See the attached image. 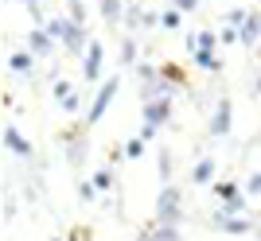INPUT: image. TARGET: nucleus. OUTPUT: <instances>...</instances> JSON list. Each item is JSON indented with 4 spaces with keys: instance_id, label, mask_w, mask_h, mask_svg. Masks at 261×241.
<instances>
[{
    "instance_id": "nucleus-1",
    "label": "nucleus",
    "mask_w": 261,
    "mask_h": 241,
    "mask_svg": "<svg viewBox=\"0 0 261 241\" xmlns=\"http://www.w3.org/2000/svg\"><path fill=\"white\" fill-rule=\"evenodd\" d=\"M179 218H184V191L175 183H164V191L156 195V218L160 226H179Z\"/></svg>"
},
{
    "instance_id": "nucleus-2",
    "label": "nucleus",
    "mask_w": 261,
    "mask_h": 241,
    "mask_svg": "<svg viewBox=\"0 0 261 241\" xmlns=\"http://www.w3.org/2000/svg\"><path fill=\"white\" fill-rule=\"evenodd\" d=\"M172 117V98H156V101H144V125H141V136L152 140L156 129H164Z\"/></svg>"
},
{
    "instance_id": "nucleus-3",
    "label": "nucleus",
    "mask_w": 261,
    "mask_h": 241,
    "mask_svg": "<svg viewBox=\"0 0 261 241\" xmlns=\"http://www.w3.org/2000/svg\"><path fill=\"white\" fill-rule=\"evenodd\" d=\"M117 89H121V74H113V78H106V82H101V89L94 94V101H90L86 125H98V120L106 117V109L113 105V98H117Z\"/></svg>"
},
{
    "instance_id": "nucleus-4",
    "label": "nucleus",
    "mask_w": 261,
    "mask_h": 241,
    "mask_svg": "<svg viewBox=\"0 0 261 241\" xmlns=\"http://www.w3.org/2000/svg\"><path fill=\"white\" fill-rule=\"evenodd\" d=\"M23 47H28V51H32L35 58H51V55H55V47H59V43H55V39L43 32V27H32V32L23 35Z\"/></svg>"
},
{
    "instance_id": "nucleus-5",
    "label": "nucleus",
    "mask_w": 261,
    "mask_h": 241,
    "mask_svg": "<svg viewBox=\"0 0 261 241\" xmlns=\"http://www.w3.org/2000/svg\"><path fill=\"white\" fill-rule=\"evenodd\" d=\"M101 63H106V55H101V39H90L86 58H82V78H86V82H98V78H101Z\"/></svg>"
},
{
    "instance_id": "nucleus-6",
    "label": "nucleus",
    "mask_w": 261,
    "mask_h": 241,
    "mask_svg": "<svg viewBox=\"0 0 261 241\" xmlns=\"http://www.w3.org/2000/svg\"><path fill=\"white\" fill-rule=\"evenodd\" d=\"M230 125H234V105H230V98H218V105H215V117H211V136H226L230 132Z\"/></svg>"
},
{
    "instance_id": "nucleus-7",
    "label": "nucleus",
    "mask_w": 261,
    "mask_h": 241,
    "mask_svg": "<svg viewBox=\"0 0 261 241\" xmlns=\"http://www.w3.org/2000/svg\"><path fill=\"white\" fill-rule=\"evenodd\" d=\"M211 230H222V233H250L253 222L242 214V218H230V214H215L211 218Z\"/></svg>"
},
{
    "instance_id": "nucleus-8",
    "label": "nucleus",
    "mask_w": 261,
    "mask_h": 241,
    "mask_svg": "<svg viewBox=\"0 0 261 241\" xmlns=\"http://www.w3.org/2000/svg\"><path fill=\"white\" fill-rule=\"evenodd\" d=\"M257 39H261V12H250V16H246V23L238 27V43H242V47H253Z\"/></svg>"
},
{
    "instance_id": "nucleus-9",
    "label": "nucleus",
    "mask_w": 261,
    "mask_h": 241,
    "mask_svg": "<svg viewBox=\"0 0 261 241\" xmlns=\"http://www.w3.org/2000/svg\"><path fill=\"white\" fill-rule=\"evenodd\" d=\"M141 237L144 241H184L179 237V226H160V222H148Z\"/></svg>"
},
{
    "instance_id": "nucleus-10",
    "label": "nucleus",
    "mask_w": 261,
    "mask_h": 241,
    "mask_svg": "<svg viewBox=\"0 0 261 241\" xmlns=\"http://www.w3.org/2000/svg\"><path fill=\"white\" fill-rule=\"evenodd\" d=\"M4 144H8V152H16V156H32V140L20 136L16 125H4Z\"/></svg>"
},
{
    "instance_id": "nucleus-11",
    "label": "nucleus",
    "mask_w": 261,
    "mask_h": 241,
    "mask_svg": "<svg viewBox=\"0 0 261 241\" xmlns=\"http://www.w3.org/2000/svg\"><path fill=\"white\" fill-rule=\"evenodd\" d=\"M63 47H66V51H86V47H90V35H86V23H74V20H70V32H66V39H63Z\"/></svg>"
},
{
    "instance_id": "nucleus-12",
    "label": "nucleus",
    "mask_w": 261,
    "mask_h": 241,
    "mask_svg": "<svg viewBox=\"0 0 261 241\" xmlns=\"http://www.w3.org/2000/svg\"><path fill=\"white\" fill-rule=\"evenodd\" d=\"M211 179H215V160H211V156H199V160H195V167H191V183L207 187Z\"/></svg>"
},
{
    "instance_id": "nucleus-13",
    "label": "nucleus",
    "mask_w": 261,
    "mask_h": 241,
    "mask_svg": "<svg viewBox=\"0 0 261 241\" xmlns=\"http://www.w3.org/2000/svg\"><path fill=\"white\" fill-rule=\"evenodd\" d=\"M39 27H43V32L51 35L55 43H63V39H66V32H70V16H51V20H43Z\"/></svg>"
},
{
    "instance_id": "nucleus-14",
    "label": "nucleus",
    "mask_w": 261,
    "mask_h": 241,
    "mask_svg": "<svg viewBox=\"0 0 261 241\" xmlns=\"http://www.w3.org/2000/svg\"><path fill=\"white\" fill-rule=\"evenodd\" d=\"M160 78H164L172 89L187 86V74H184V66H179V63H160Z\"/></svg>"
},
{
    "instance_id": "nucleus-15",
    "label": "nucleus",
    "mask_w": 261,
    "mask_h": 241,
    "mask_svg": "<svg viewBox=\"0 0 261 241\" xmlns=\"http://www.w3.org/2000/svg\"><path fill=\"white\" fill-rule=\"evenodd\" d=\"M101 20H106L109 27H117V23L125 20V0H101Z\"/></svg>"
},
{
    "instance_id": "nucleus-16",
    "label": "nucleus",
    "mask_w": 261,
    "mask_h": 241,
    "mask_svg": "<svg viewBox=\"0 0 261 241\" xmlns=\"http://www.w3.org/2000/svg\"><path fill=\"white\" fill-rule=\"evenodd\" d=\"M246 191H242L238 179H222V183H215V198H222V202H234V198H242Z\"/></svg>"
},
{
    "instance_id": "nucleus-17",
    "label": "nucleus",
    "mask_w": 261,
    "mask_h": 241,
    "mask_svg": "<svg viewBox=\"0 0 261 241\" xmlns=\"http://www.w3.org/2000/svg\"><path fill=\"white\" fill-rule=\"evenodd\" d=\"M8 66L16 70V74H32V66H35V55L23 47V51H16V55H8Z\"/></svg>"
},
{
    "instance_id": "nucleus-18",
    "label": "nucleus",
    "mask_w": 261,
    "mask_h": 241,
    "mask_svg": "<svg viewBox=\"0 0 261 241\" xmlns=\"http://www.w3.org/2000/svg\"><path fill=\"white\" fill-rule=\"evenodd\" d=\"M215 47H218V35L211 32V27L195 32V51H215Z\"/></svg>"
},
{
    "instance_id": "nucleus-19",
    "label": "nucleus",
    "mask_w": 261,
    "mask_h": 241,
    "mask_svg": "<svg viewBox=\"0 0 261 241\" xmlns=\"http://www.w3.org/2000/svg\"><path fill=\"white\" fill-rule=\"evenodd\" d=\"M179 23H184V12H179V8L160 12V27H168V32H179Z\"/></svg>"
},
{
    "instance_id": "nucleus-20",
    "label": "nucleus",
    "mask_w": 261,
    "mask_h": 241,
    "mask_svg": "<svg viewBox=\"0 0 261 241\" xmlns=\"http://www.w3.org/2000/svg\"><path fill=\"white\" fill-rule=\"evenodd\" d=\"M121 63H125V66L137 63V39H133V35H125V39H121Z\"/></svg>"
},
{
    "instance_id": "nucleus-21",
    "label": "nucleus",
    "mask_w": 261,
    "mask_h": 241,
    "mask_svg": "<svg viewBox=\"0 0 261 241\" xmlns=\"http://www.w3.org/2000/svg\"><path fill=\"white\" fill-rule=\"evenodd\" d=\"M195 63L203 66V70H218V66H222V58H218L215 51H195Z\"/></svg>"
},
{
    "instance_id": "nucleus-22",
    "label": "nucleus",
    "mask_w": 261,
    "mask_h": 241,
    "mask_svg": "<svg viewBox=\"0 0 261 241\" xmlns=\"http://www.w3.org/2000/svg\"><path fill=\"white\" fill-rule=\"evenodd\" d=\"M66 16L74 23H86V4H82V0H70V4H66Z\"/></svg>"
},
{
    "instance_id": "nucleus-23",
    "label": "nucleus",
    "mask_w": 261,
    "mask_h": 241,
    "mask_svg": "<svg viewBox=\"0 0 261 241\" xmlns=\"http://www.w3.org/2000/svg\"><path fill=\"white\" fill-rule=\"evenodd\" d=\"M94 187H98V191H109V187H113V171H109V167H101L98 175H94Z\"/></svg>"
},
{
    "instance_id": "nucleus-24",
    "label": "nucleus",
    "mask_w": 261,
    "mask_h": 241,
    "mask_svg": "<svg viewBox=\"0 0 261 241\" xmlns=\"http://www.w3.org/2000/svg\"><path fill=\"white\" fill-rule=\"evenodd\" d=\"M144 144H148V140H144V136H137V140H129V144H125V156H133V160H137V156H144Z\"/></svg>"
},
{
    "instance_id": "nucleus-25",
    "label": "nucleus",
    "mask_w": 261,
    "mask_h": 241,
    "mask_svg": "<svg viewBox=\"0 0 261 241\" xmlns=\"http://www.w3.org/2000/svg\"><path fill=\"white\" fill-rule=\"evenodd\" d=\"M51 94H55V101L70 98V82H63V78H59V82H55V86H51Z\"/></svg>"
},
{
    "instance_id": "nucleus-26",
    "label": "nucleus",
    "mask_w": 261,
    "mask_h": 241,
    "mask_svg": "<svg viewBox=\"0 0 261 241\" xmlns=\"http://www.w3.org/2000/svg\"><path fill=\"white\" fill-rule=\"evenodd\" d=\"M160 175H164V179H172V152H168V148L160 152Z\"/></svg>"
},
{
    "instance_id": "nucleus-27",
    "label": "nucleus",
    "mask_w": 261,
    "mask_h": 241,
    "mask_svg": "<svg viewBox=\"0 0 261 241\" xmlns=\"http://www.w3.org/2000/svg\"><path fill=\"white\" fill-rule=\"evenodd\" d=\"M59 105H63V113H78V94H70V98H63V101H59Z\"/></svg>"
},
{
    "instance_id": "nucleus-28",
    "label": "nucleus",
    "mask_w": 261,
    "mask_h": 241,
    "mask_svg": "<svg viewBox=\"0 0 261 241\" xmlns=\"http://www.w3.org/2000/svg\"><path fill=\"white\" fill-rule=\"evenodd\" d=\"M70 237H74V241H90L94 230H90V226H78V230H70Z\"/></svg>"
},
{
    "instance_id": "nucleus-29",
    "label": "nucleus",
    "mask_w": 261,
    "mask_h": 241,
    "mask_svg": "<svg viewBox=\"0 0 261 241\" xmlns=\"http://www.w3.org/2000/svg\"><path fill=\"white\" fill-rule=\"evenodd\" d=\"M246 191H250V195H261V171H253V175H250V183H246Z\"/></svg>"
},
{
    "instance_id": "nucleus-30",
    "label": "nucleus",
    "mask_w": 261,
    "mask_h": 241,
    "mask_svg": "<svg viewBox=\"0 0 261 241\" xmlns=\"http://www.w3.org/2000/svg\"><path fill=\"white\" fill-rule=\"evenodd\" d=\"M172 8H179V12H195V8H199V0H172Z\"/></svg>"
},
{
    "instance_id": "nucleus-31",
    "label": "nucleus",
    "mask_w": 261,
    "mask_h": 241,
    "mask_svg": "<svg viewBox=\"0 0 261 241\" xmlns=\"http://www.w3.org/2000/svg\"><path fill=\"white\" fill-rule=\"evenodd\" d=\"M78 195H82V198H94V195H98V187H94V183H78Z\"/></svg>"
},
{
    "instance_id": "nucleus-32",
    "label": "nucleus",
    "mask_w": 261,
    "mask_h": 241,
    "mask_svg": "<svg viewBox=\"0 0 261 241\" xmlns=\"http://www.w3.org/2000/svg\"><path fill=\"white\" fill-rule=\"evenodd\" d=\"M23 4H28V8H39V0H23Z\"/></svg>"
},
{
    "instance_id": "nucleus-33",
    "label": "nucleus",
    "mask_w": 261,
    "mask_h": 241,
    "mask_svg": "<svg viewBox=\"0 0 261 241\" xmlns=\"http://www.w3.org/2000/svg\"><path fill=\"white\" fill-rule=\"evenodd\" d=\"M253 86H257V98H261V78H257V82H253Z\"/></svg>"
},
{
    "instance_id": "nucleus-34",
    "label": "nucleus",
    "mask_w": 261,
    "mask_h": 241,
    "mask_svg": "<svg viewBox=\"0 0 261 241\" xmlns=\"http://www.w3.org/2000/svg\"><path fill=\"white\" fill-rule=\"evenodd\" d=\"M257 63H261V51H257Z\"/></svg>"
},
{
    "instance_id": "nucleus-35",
    "label": "nucleus",
    "mask_w": 261,
    "mask_h": 241,
    "mask_svg": "<svg viewBox=\"0 0 261 241\" xmlns=\"http://www.w3.org/2000/svg\"><path fill=\"white\" fill-rule=\"evenodd\" d=\"M257 241H261V230H257Z\"/></svg>"
},
{
    "instance_id": "nucleus-36",
    "label": "nucleus",
    "mask_w": 261,
    "mask_h": 241,
    "mask_svg": "<svg viewBox=\"0 0 261 241\" xmlns=\"http://www.w3.org/2000/svg\"><path fill=\"white\" fill-rule=\"evenodd\" d=\"M137 241H144V237H137Z\"/></svg>"
}]
</instances>
